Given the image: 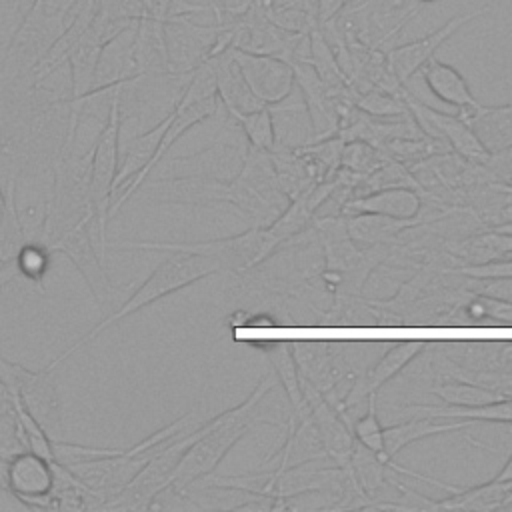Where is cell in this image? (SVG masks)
I'll return each mask as SVG.
<instances>
[{"label":"cell","instance_id":"6da1fadb","mask_svg":"<svg viewBox=\"0 0 512 512\" xmlns=\"http://www.w3.org/2000/svg\"><path fill=\"white\" fill-rule=\"evenodd\" d=\"M274 384L276 374L270 372L260 380V384L244 402L204 420L200 436L188 446V450L180 458L170 486L178 492H186L198 480L210 476L222 462V458L230 452V448H234L236 442L244 438L246 432L252 428V424L256 422L254 408L274 388Z\"/></svg>","mask_w":512,"mask_h":512},{"label":"cell","instance_id":"7a4b0ae2","mask_svg":"<svg viewBox=\"0 0 512 512\" xmlns=\"http://www.w3.org/2000/svg\"><path fill=\"white\" fill-rule=\"evenodd\" d=\"M224 272L222 264L210 256L184 252V250H168V256L156 264V268L150 272V276L132 292V296L112 314H108L104 320H100L96 326H92L82 338H78L70 348H66L60 356H56L50 366L58 368L64 360H68L78 348L94 340L102 330L126 320L128 316L140 312L142 308L202 280L214 274Z\"/></svg>","mask_w":512,"mask_h":512},{"label":"cell","instance_id":"3957f363","mask_svg":"<svg viewBox=\"0 0 512 512\" xmlns=\"http://www.w3.org/2000/svg\"><path fill=\"white\" fill-rule=\"evenodd\" d=\"M280 240L272 234L268 226H252L240 234L216 238V240H200V242H140V240H116L106 244L112 250H184L194 254H204L218 260L224 272H246L260 262H264L276 248H280Z\"/></svg>","mask_w":512,"mask_h":512},{"label":"cell","instance_id":"277c9868","mask_svg":"<svg viewBox=\"0 0 512 512\" xmlns=\"http://www.w3.org/2000/svg\"><path fill=\"white\" fill-rule=\"evenodd\" d=\"M124 84V82H122ZM116 88L106 122L96 138L92 160H90V180H88V200L94 216V226L98 230L100 254L106 252V222L110 218V202L118 172V152H120V126H122V108H120V88Z\"/></svg>","mask_w":512,"mask_h":512},{"label":"cell","instance_id":"5b68a950","mask_svg":"<svg viewBox=\"0 0 512 512\" xmlns=\"http://www.w3.org/2000/svg\"><path fill=\"white\" fill-rule=\"evenodd\" d=\"M54 372L56 368L50 364L42 370H28L18 362L0 356V380L6 384L12 398L18 396L22 406L36 418L52 440L58 438L64 418Z\"/></svg>","mask_w":512,"mask_h":512},{"label":"cell","instance_id":"8992f818","mask_svg":"<svg viewBox=\"0 0 512 512\" xmlns=\"http://www.w3.org/2000/svg\"><path fill=\"white\" fill-rule=\"evenodd\" d=\"M92 228H94V216H86L68 230H64L60 236H56L50 244V252H62L80 272L84 282L88 284L94 300L100 306H106L114 296V286L104 270L102 254L96 252L94 240H92Z\"/></svg>","mask_w":512,"mask_h":512},{"label":"cell","instance_id":"52a82bcc","mask_svg":"<svg viewBox=\"0 0 512 512\" xmlns=\"http://www.w3.org/2000/svg\"><path fill=\"white\" fill-rule=\"evenodd\" d=\"M220 32V22L204 26L182 16H168L164 20V46L170 74H190L202 62H206L216 50Z\"/></svg>","mask_w":512,"mask_h":512},{"label":"cell","instance_id":"ba28073f","mask_svg":"<svg viewBox=\"0 0 512 512\" xmlns=\"http://www.w3.org/2000/svg\"><path fill=\"white\" fill-rule=\"evenodd\" d=\"M54 484V460L24 450L6 462L4 490L10 492L26 508L56 510Z\"/></svg>","mask_w":512,"mask_h":512},{"label":"cell","instance_id":"9c48e42d","mask_svg":"<svg viewBox=\"0 0 512 512\" xmlns=\"http://www.w3.org/2000/svg\"><path fill=\"white\" fill-rule=\"evenodd\" d=\"M404 102L410 114L414 116V120L418 122L422 134L444 140L454 154H458L468 162H476V164L486 162L490 152L484 148V144L480 142L476 132L468 126V122L458 116V112L456 114L440 112L424 104L422 100H418L408 90H404Z\"/></svg>","mask_w":512,"mask_h":512},{"label":"cell","instance_id":"30bf717a","mask_svg":"<svg viewBox=\"0 0 512 512\" xmlns=\"http://www.w3.org/2000/svg\"><path fill=\"white\" fill-rule=\"evenodd\" d=\"M488 12H490V6H482V8L472 10V12L456 14L450 20H446L440 28H436L434 32H430L422 38H416L412 42H406V44H400V46H394V48L386 50L388 66H390L392 74L396 76V80L406 86L424 68V64H428L434 58L436 50L448 38H452L464 24H468V22L488 14Z\"/></svg>","mask_w":512,"mask_h":512},{"label":"cell","instance_id":"8fae6325","mask_svg":"<svg viewBox=\"0 0 512 512\" xmlns=\"http://www.w3.org/2000/svg\"><path fill=\"white\" fill-rule=\"evenodd\" d=\"M300 386L304 392V400L308 406V418L312 420L326 458H330L336 466H344L350 462L352 448L356 444L352 430L348 428L342 412L320 392L310 380L300 374Z\"/></svg>","mask_w":512,"mask_h":512},{"label":"cell","instance_id":"7c38bea8","mask_svg":"<svg viewBox=\"0 0 512 512\" xmlns=\"http://www.w3.org/2000/svg\"><path fill=\"white\" fill-rule=\"evenodd\" d=\"M230 50L244 80L262 104L276 102L294 88V68L290 62L268 54H256L238 48Z\"/></svg>","mask_w":512,"mask_h":512},{"label":"cell","instance_id":"4fadbf2b","mask_svg":"<svg viewBox=\"0 0 512 512\" xmlns=\"http://www.w3.org/2000/svg\"><path fill=\"white\" fill-rule=\"evenodd\" d=\"M274 130L276 150H300L314 142V126L302 92L294 88L280 100L266 104Z\"/></svg>","mask_w":512,"mask_h":512},{"label":"cell","instance_id":"5bb4252c","mask_svg":"<svg viewBox=\"0 0 512 512\" xmlns=\"http://www.w3.org/2000/svg\"><path fill=\"white\" fill-rule=\"evenodd\" d=\"M422 350H424V342H418V340L396 342L394 346H390V350L374 366H370L362 378H356L352 382V388L344 396V402L338 410L342 412V410L358 404L362 398H368L370 394H378V390L390 378H394L398 372H402V368L406 364H410Z\"/></svg>","mask_w":512,"mask_h":512},{"label":"cell","instance_id":"9a60e30c","mask_svg":"<svg viewBox=\"0 0 512 512\" xmlns=\"http://www.w3.org/2000/svg\"><path fill=\"white\" fill-rule=\"evenodd\" d=\"M212 70H214V78H216V90H218V98L222 108L226 110V114L230 118L238 116V114H248L252 110H258L266 104H262L258 100V96L250 90L248 82L244 80L234 54L230 48L214 54L208 58Z\"/></svg>","mask_w":512,"mask_h":512},{"label":"cell","instance_id":"2e32d148","mask_svg":"<svg viewBox=\"0 0 512 512\" xmlns=\"http://www.w3.org/2000/svg\"><path fill=\"white\" fill-rule=\"evenodd\" d=\"M424 198L412 188H388L362 196H352L342 204V216L352 214H382L392 218H414L420 214Z\"/></svg>","mask_w":512,"mask_h":512},{"label":"cell","instance_id":"e0dca14e","mask_svg":"<svg viewBox=\"0 0 512 512\" xmlns=\"http://www.w3.org/2000/svg\"><path fill=\"white\" fill-rule=\"evenodd\" d=\"M458 116L468 122L484 148L492 154L512 146V104H480L458 110Z\"/></svg>","mask_w":512,"mask_h":512},{"label":"cell","instance_id":"ac0fdd59","mask_svg":"<svg viewBox=\"0 0 512 512\" xmlns=\"http://www.w3.org/2000/svg\"><path fill=\"white\" fill-rule=\"evenodd\" d=\"M346 220V232L356 244H388L396 240L404 230L418 226V224H430L434 218H424L422 210L414 218H392V216H382V214H352L344 216Z\"/></svg>","mask_w":512,"mask_h":512},{"label":"cell","instance_id":"d6986e66","mask_svg":"<svg viewBox=\"0 0 512 512\" xmlns=\"http://www.w3.org/2000/svg\"><path fill=\"white\" fill-rule=\"evenodd\" d=\"M420 74H422L424 84L428 86V90L438 100L454 106L456 110L470 108L478 102L474 98L470 86H468V80L452 64H446L442 60L432 58L428 64H424Z\"/></svg>","mask_w":512,"mask_h":512},{"label":"cell","instance_id":"ffe728a7","mask_svg":"<svg viewBox=\"0 0 512 512\" xmlns=\"http://www.w3.org/2000/svg\"><path fill=\"white\" fill-rule=\"evenodd\" d=\"M272 164L276 170L278 184L288 198H296L300 192L308 190L310 186L322 182L320 172L312 158L302 150H270Z\"/></svg>","mask_w":512,"mask_h":512},{"label":"cell","instance_id":"44dd1931","mask_svg":"<svg viewBox=\"0 0 512 512\" xmlns=\"http://www.w3.org/2000/svg\"><path fill=\"white\" fill-rule=\"evenodd\" d=\"M512 504V478L510 480H496L492 478L486 484L466 488V490H454L450 498L438 500L432 506L434 508H450V510H498L508 508Z\"/></svg>","mask_w":512,"mask_h":512},{"label":"cell","instance_id":"7402d4cb","mask_svg":"<svg viewBox=\"0 0 512 512\" xmlns=\"http://www.w3.org/2000/svg\"><path fill=\"white\" fill-rule=\"evenodd\" d=\"M410 416H428L442 420H464V422H512V400L502 398L478 406H406L400 410Z\"/></svg>","mask_w":512,"mask_h":512},{"label":"cell","instance_id":"603a6c76","mask_svg":"<svg viewBox=\"0 0 512 512\" xmlns=\"http://www.w3.org/2000/svg\"><path fill=\"white\" fill-rule=\"evenodd\" d=\"M470 426V422L464 420H442V418H428V416H414L408 422L384 428V452L386 458L392 460L404 446L434 436L444 434L452 430H462Z\"/></svg>","mask_w":512,"mask_h":512},{"label":"cell","instance_id":"cb8c5ba5","mask_svg":"<svg viewBox=\"0 0 512 512\" xmlns=\"http://www.w3.org/2000/svg\"><path fill=\"white\" fill-rule=\"evenodd\" d=\"M264 352L272 364V372L276 374V380H280L282 388L286 390V396L290 400L294 418L306 420L308 418V406L304 400V392L300 386V370L292 354V346L288 342H264Z\"/></svg>","mask_w":512,"mask_h":512},{"label":"cell","instance_id":"d4e9b609","mask_svg":"<svg viewBox=\"0 0 512 512\" xmlns=\"http://www.w3.org/2000/svg\"><path fill=\"white\" fill-rule=\"evenodd\" d=\"M454 252L458 254L460 260H464V264H482V262L500 260L512 254V234L488 228L480 234H472L470 238L460 240Z\"/></svg>","mask_w":512,"mask_h":512},{"label":"cell","instance_id":"484cf974","mask_svg":"<svg viewBox=\"0 0 512 512\" xmlns=\"http://www.w3.org/2000/svg\"><path fill=\"white\" fill-rule=\"evenodd\" d=\"M388 188H412V190L420 192V186H418L412 170L406 164L390 158L382 166H378L374 172L364 176L356 184L352 196H362V194H370V192H378V190H388Z\"/></svg>","mask_w":512,"mask_h":512},{"label":"cell","instance_id":"4316f807","mask_svg":"<svg viewBox=\"0 0 512 512\" xmlns=\"http://www.w3.org/2000/svg\"><path fill=\"white\" fill-rule=\"evenodd\" d=\"M308 38H310V64L316 70V74L320 76V80L328 88L348 86V78L342 72V68L338 64V58H336L330 42L322 34V30L318 26L310 28Z\"/></svg>","mask_w":512,"mask_h":512},{"label":"cell","instance_id":"83f0119b","mask_svg":"<svg viewBox=\"0 0 512 512\" xmlns=\"http://www.w3.org/2000/svg\"><path fill=\"white\" fill-rule=\"evenodd\" d=\"M382 150L406 164L408 168L418 164V162H424L426 158L434 156V154H442V152H452L450 146L440 140V138H432V136H416V138H396V140H388Z\"/></svg>","mask_w":512,"mask_h":512},{"label":"cell","instance_id":"f1b7e54d","mask_svg":"<svg viewBox=\"0 0 512 512\" xmlns=\"http://www.w3.org/2000/svg\"><path fill=\"white\" fill-rule=\"evenodd\" d=\"M350 466L354 470V476H356L360 488L364 490V494L368 498H374L372 494L386 486V478H384L386 462L376 452L362 446L360 442H356L352 448Z\"/></svg>","mask_w":512,"mask_h":512},{"label":"cell","instance_id":"f546056e","mask_svg":"<svg viewBox=\"0 0 512 512\" xmlns=\"http://www.w3.org/2000/svg\"><path fill=\"white\" fill-rule=\"evenodd\" d=\"M28 244V236L24 232L12 186H8L6 192V208L0 220V262H12L18 258L20 250Z\"/></svg>","mask_w":512,"mask_h":512},{"label":"cell","instance_id":"4dcf8cb0","mask_svg":"<svg viewBox=\"0 0 512 512\" xmlns=\"http://www.w3.org/2000/svg\"><path fill=\"white\" fill-rule=\"evenodd\" d=\"M386 160H390V156L364 140H350L344 142L342 154H340V168L350 170L358 176H368L370 172H374L378 166H382Z\"/></svg>","mask_w":512,"mask_h":512},{"label":"cell","instance_id":"1f68e13d","mask_svg":"<svg viewBox=\"0 0 512 512\" xmlns=\"http://www.w3.org/2000/svg\"><path fill=\"white\" fill-rule=\"evenodd\" d=\"M430 392L438 398H442L450 406H478L502 400L504 396L484 388L480 384H466V382H448L440 386H432Z\"/></svg>","mask_w":512,"mask_h":512},{"label":"cell","instance_id":"d6a6232c","mask_svg":"<svg viewBox=\"0 0 512 512\" xmlns=\"http://www.w3.org/2000/svg\"><path fill=\"white\" fill-rule=\"evenodd\" d=\"M406 90V88H404ZM356 106L376 118H400L408 116L410 110L404 102V94H390L378 88H370L362 94H356Z\"/></svg>","mask_w":512,"mask_h":512},{"label":"cell","instance_id":"836d02e7","mask_svg":"<svg viewBox=\"0 0 512 512\" xmlns=\"http://www.w3.org/2000/svg\"><path fill=\"white\" fill-rule=\"evenodd\" d=\"M232 120L240 126L248 146L268 150V152L274 150V130H272V120L266 106L252 110L248 114H238Z\"/></svg>","mask_w":512,"mask_h":512},{"label":"cell","instance_id":"e575fe53","mask_svg":"<svg viewBox=\"0 0 512 512\" xmlns=\"http://www.w3.org/2000/svg\"><path fill=\"white\" fill-rule=\"evenodd\" d=\"M352 434H354L356 442H360L368 450L376 452L386 464L390 462L384 452V428L380 426V422L376 418V394L368 396V410L360 420H356Z\"/></svg>","mask_w":512,"mask_h":512},{"label":"cell","instance_id":"d590c367","mask_svg":"<svg viewBox=\"0 0 512 512\" xmlns=\"http://www.w3.org/2000/svg\"><path fill=\"white\" fill-rule=\"evenodd\" d=\"M342 148H344V140L336 134V136H330V138L316 140V142H312V144H308L300 150L306 152L312 158V162L316 164V168L320 172V178L330 180L334 176V172L340 168Z\"/></svg>","mask_w":512,"mask_h":512},{"label":"cell","instance_id":"8d00e7d4","mask_svg":"<svg viewBox=\"0 0 512 512\" xmlns=\"http://www.w3.org/2000/svg\"><path fill=\"white\" fill-rule=\"evenodd\" d=\"M50 250L40 244V242H28L18 258H16V264H18V270H20V276L28 278L30 282L38 284L42 288V278L48 270V264H50Z\"/></svg>","mask_w":512,"mask_h":512},{"label":"cell","instance_id":"74e56055","mask_svg":"<svg viewBox=\"0 0 512 512\" xmlns=\"http://www.w3.org/2000/svg\"><path fill=\"white\" fill-rule=\"evenodd\" d=\"M24 450H28V448L22 438L18 418L12 408L4 410L0 414V458L4 462H8L12 456H16L18 452H24Z\"/></svg>","mask_w":512,"mask_h":512},{"label":"cell","instance_id":"f35d334b","mask_svg":"<svg viewBox=\"0 0 512 512\" xmlns=\"http://www.w3.org/2000/svg\"><path fill=\"white\" fill-rule=\"evenodd\" d=\"M470 316L474 320H500L502 324H512V304L502 302L488 296H476L474 302H470Z\"/></svg>","mask_w":512,"mask_h":512},{"label":"cell","instance_id":"ab89813d","mask_svg":"<svg viewBox=\"0 0 512 512\" xmlns=\"http://www.w3.org/2000/svg\"><path fill=\"white\" fill-rule=\"evenodd\" d=\"M454 272L468 278H512V256L482 264H462Z\"/></svg>","mask_w":512,"mask_h":512},{"label":"cell","instance_id":"60d3db41","mask_svg":"<svg viewBox=\"0 0 512 512\" xmlns=\"http://www.w3.org/2000/svg\"><path fill=\"white\" fill-rule=\"evenodd\" d=\"M466 288L476 296H488L512 304V278H472Z\"/></svg>","mask_w":512,"mask_h":512},{"label":"cell","instance_id":"b9f144b4","mask_svg":"<svg viewBox=\"0 0 512 512\" xmlns=\"http://www.w3.org/2000/svg\"><path fill=\"white\" fill-rule=\"evenodd\" d=\"M484 166L490 170V174L494 176V180L498 182H512V146L492 152Z\"/></svg>","mask_w":512,"mask_h":512},{"label":"cell","instance_id":"7bdbcfd3","mask_svg":"<svg viewBox=\"0 0 512 512\" xmlns=\"http://www.w3.org/2000/svg\"><path fill=\"white\" fill-rule=\"evenodd\" d=\"M20 276L16 260L12 262H0V290H4L10 282H14Z\"/></svg>","mask_w":512,"mask_h":512},{"label":"cell","instance_id":"ee69618b","mask_svg":"<svg viewBox=\"0 0 512 512\" xmlns=\"http://www.w3.org/2000/svg\"><path fill=\"white\" fill-rule=\"evenodd\" d=\"M0 406L12 408V394H10V390L6 388V384L2 380H0Z\"/></svg>","mask_w":512,"mask_h":512},{"label":"cell","instance_id":"f6af8a7d","mask_svg":"<svg viewBox=\"0 0 512 512\" xmlns=\"http://www.w3.org/2000/svg\"><path fill=\"white\" fill-rule=\"evenodd\" d=\"M494 478H496V480H510V478H512V454H510L508 462L504 464V468H502Z\"/></svg>","mask_w":512,"mask_h":512},{"label":"cell","instance_id":"bcb514c9","mask_svg":"<svg viewBox=\"0 0 512 512\" xmlns=\"http://www.w3.org/2000/svg\"><path fill=\"white\" fill-rule=\"evenodd\" d=\"M4 208H6V190H4V186H2V180H0V220H2Z\"/></svg>","mask_w":512,"mask_h":512},{"label":"cell","instance_id":"7dc6e473","mask_svg":"<svg viewBox=\"0 0 512 512\" xmlns=\"http://www.w3.org/2000/svg\"><path fill=\"white\" fill-rule=\"evenodd\" d=\"M4 474H6V462L0 458V488H4Z\"/></svg>","mask_w":512,"mask_h":512},{"label":"cell","instance_id":"c3c4849f","mask_svg":"<svg viewBox=\"0 0 512 512\" xmlns=\"http://www.w3.org/2000/svg\"><path fill=\"white\" fill-rule=\"evenodd\" d=\"M414 2H418V4H430V2H436V0H414Z\"/></svg>","mask_w":512,"mask_h":512},{"label":"cell","instance_id":"681fc988","mask_svg":"<svg viewBox=\"0 0 512 512\" xmlns=\"http://www.w3.org/2000/svg\"><path fill=\"white\" fill-rule=\"evenodd\" d=\"M4 410H10V408H4V406H0V414H2Z\"/></svg>","mask_w":512,"mask_h":512}]
</instances>
